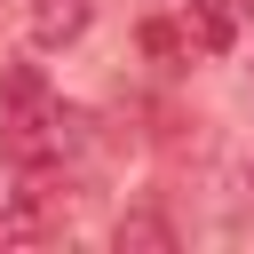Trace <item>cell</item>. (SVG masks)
Masks as SVG:
<instances>
[{
  "mask_svg": "<svg viewBox=\"0 0 254 254\" xmlns=\"http://www.w3.org/2000/svg\"><path fill=\"white\" fill-rule=\"evenodd\" d=\"M111 246H119V254H175V222H167L159 206H127V214L111 222Z\"/></svg>",
  "mask_w": 254,
  "mask_h": 254,
  "instance_id": "obj_4",
  "label": "cell"
},
{
  "mask_svg": "<svg viewBox=\"0 0 254 254\" xmlns=\"http://www.w3.org/2000/svg\"><path fill=\"white\" fill-rule=\"evenodd\" d=\"M0 143L16 167H40V159H64L79 143V111L48 87L40 64H8L0 71Z\"/></svg>",
  "mask_w": 254,
  "mask_h": 254,
  "instance_id": "obj_1",
  "label": "cell"
},
{
  "mask_svg": "<svg viewBox=\"0 0 254 254\" xmlns=\"http://www.w3.org/2000/svg\"><path fill=\"white\" fill-rule=\"evenodd\" d=\"M246 198H254V159H246Z\"/></svg>",
  "mask_w": 254,
  "mask_h": 254,
  "instance_id": "obj_6",
  "label": "cell"
},
{
  "mask_svg": "<svg viewBox=\"0 0 254 254\" xmlns=\"http://www.w3.org/2000/svg\"><path fill=\"white\" fill-rule=\"evenodd\" d=\"M175 24H183V40H190V56H230L246 16H238V0H183Z\"/></svg>",
  "mask_w": 254,
  "mask_h": 254,
  "instance_id": "obj_2",
  "label": "cell"
},
{
  "mask_svg": "<svg viewBox=\"0 0 254 254\" xmlns=\"http://www.w3.org/2000/svg\"><path fill=\"white\" fill-rule=\"evenodd\" d=\"M95 24V0H24V32L32 48H71Z\"/></svg>",
  "mask_w": 254,
  "mask_h": 254,
  "instance_id": "obj_3",
  "label": "cell"
},
{
  "mask_svg": "<svg viewBox=\"0 0 254 254\" xmlns=\"http://www.w3.org/2000/svg\"><path fill=\"white\" fill-rule=\"evenodd\" d=\"M238 16H246V24H254V0H238Z\"/></svg>",
  "mask_w": 254,
  "mask_h": 254,
  "instance_id": "obj_7",
  "label": "cell"
},
{
  "mask_svg": "<svg viewBox=\"0 0 254 254\" xmlns=\"http://www.w3.org/2000/svg\"><path fill=\"white\" fill-rule=\"evenodd\" d=\"M143 56H151L159 71H183V64H190V40H183V24H175V16H151V24H143Z\"/></svg>",
  "mask_w": 254,
  "mask_h": 254,
  "instance_id": "obj_5",
  "label": "cell"
}]
</instances>
